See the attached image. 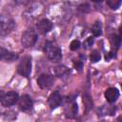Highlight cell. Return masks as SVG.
<instances>
[{
	"instance_id": "obj_11",
	"label": "cell",
	"mask_w": 122,
	"mask_h": 122,
	"mask_svg": "<svg viewBox=\"0 0 122 122\" xmlns=\"http://www.w3.org/2000/svg\"><path fill=\"white\" fill-rule=\"evenodd\" d=\"M51 29H52V23L49 19H46V18L45 19H42L37 24V30L42 34L48 33L49 31L51 30Z\"/></svg>"
},
{
	"instance_id": "obj_1",
	"label": "cell",
	"mask_w": 122,
	"mask_h": 122,
	"mask_svg": "<svg viewBox=\"0 0 122 122\" xmlns=\"http://www.w3.org/2000/svg\"><path fill=\"white\" fill-rule=\"evenodd\" d=\"M44 51L47 54V57L51 61V62H59L62 58V51L61 49L53 42L48 41L45 44L44 47Z\"/></svg>"
},
{
	"instance_id": "obj_12",
	"label": "cell",
	"mask_w": 122,
	"mask_h": 122,
	"mask_svg": "<svg viewBox=\"0 0 122 122\" xmlns=\"http://www.w3.org/2000/svg\"><path fill=\"white\" fill-rule=\"evenodd\" d=\"M119 97V91L116 88H109L105 92V98L109 103H113Z\"/></svg>"
},
{
	"instance_id": "obj_7",
	"label": "cell",
	"mask_w": 122,
	"mask_h": 122,
	"mask_svg": "<svg viewBox=\"0 0 122 122\" xmlns=\"http://www.w3.org/2000/svg\"><path fill=\"white\" fill-rule=\"evenodd\" d=\"M77 112H78L77 104L73 100H67L66 105H65L66 116L69 117V118H73L77 114Z\"/></svg>"
},
{
	"instance_id": "obj_16",
	"label": "cell",
	"mask_w": 122,
	"mask_h": 122,
	"mask_svg": "<svg viewBox=\"0 0 122 122\" xmlns=\"http://www.w3.org/2000/svg\"><path fill=\"white\" fill-rule=\"evenodd\" d=\"M113 109L111 107H106V106H102L100 108V110H98V113H100V115H106V114H110L112 115L113 113Z\"/></svg>"
},
{
	"instance_id": "obj_5",
	"label": "cell",
	"mask_w": 122,
	"mask_h": 122,
	"mask_svg": "<svg viewBox=\"0 0 122 122\" xmlns=\"http://www.w3.org/2000/svg\"><path fill=\"white\" fill-rule=\"evenodd\" d=\"M0 100H1V105L3 107H10L18 102L19 96H18L17 92L11 91V92H9L6 93H2Z\"/></svg>"
},
{
	"instance_id": "obj_19",
	"label": "cell",
	"mask_w": 122,
	"mask_h": 122,
	"mask_svg": "<svg viewBox=\"0 0 122 122\" xmlns=\"http://www.w3.org/2000/svg\"><path fill=\"white\" fill-rule=\"evenodd\" d=\"M80 48V41L79 40H72L71 42V44H70V49L71 50V51H76V50H78Z\"/></svg>"
},
{
	"instance_id": "obj_14",
	"label": "cell",
	"mask_w": 122,
	"mask_h": 122,
	"mask_svg": "<svg viewBox=\"0 0 122 122\" xmlns=\"http://www.w3.org/2000/svg\"><path fill=\"white\" fill-rule=\"evenodd\" d=\"M92 32L93 36H99L102 33V23L101 21H95V23L92 27Z\"/></svg>"
},
{
	"instance_id": "obj_3",
	"label": "cell",
	"mask_w": 122,
	"mask_h": 122,
	"mask_svg": "<svg viewBox=\"0 0 122 122\" xmlns=\"http://www.w3.org/2000/svg\"><path fill=\"white\" fill-rule=\"evenodd\" d=\"M15 27V22L12 18H10L8 15H2L1 16V23H0V30L1 35L4 36L8 33H10Z\"/></svg>"
},
{
	"instance_id": "obj_23",
	"label": "cell",
	"mask_w": 122,
	"mask_h": 122,
	"mask_svg": "<svg viewBox=\"0 0 122 122\" xmlns=\"http://www.w3.org/2000/svg\"><path fill=\"white\" fill-rule=\"evenodd\" d=\"M119 37H120V39L122 40V26L119 28Z\"/></svg>"
},
{
	"instance_id": "obj_22",
	"label": "cell",
	"mask_w": 122,
	"mask_h": 122,
	"mask_svg": "<svg viewBox=\"0 0 122 122\" xmlns=\"http://www.w3.org/2000/svg\"><path fill=\"white\" fill-rule=\"evenodd\" d=\"M73 66H74V68H76L78 71H81V69H82V67H83V63H82V61H74L73 62Z\"/></svg>"
},
{
	"instance_id": "obj_10",
	"label": "cell",
	"mask_w": 122,
	"mask_h": 122,
	"mask_svg": "<svg viewBox=\"0 0 122 122\" xmlns=\"http://www.w3.org/2000/svg\"><path fill=\"white\" fill-rule=\"evenodd\" d=\"M0 56H1V60L4 61V62H13L18 57L16 52L10 51H8V50H6L4 48H1Z\"/></svg>"
},
{
	"instance_id": "obj_6",
	"label": "cell",
	"mask_w": 122,
	"mask_h": 122,
	"mask_svg": "<svg viewBox=\"0 0 122 122\" xmlns=\"http://www.w3.org/2000/svg\"><path fill=\"white\" fill-rule=\"evenodd\" d=\"M32 105H33L32 100L28 94L22 95L18 100V107L23 112H28V111L31 110Z\"/></svg>"
},
{
	"instance_id": "obj_2",
	"label": "cell",
	"mask_w": 122,
	"mask_h": 122,
	"mask_svg": "<svg viewBox=\"0 0 122 122\" xmlns=\"http://www.w3.org/2000/svg\"><path fill=\"white\" fill-rule=\"evenodd\" d=\"M17 71L24 77H29L31 71V57L29 55L24 56L17 66Z\"/></svg>"
},
{
	"instance_id": "obj_24",
	"label": "cell",
	"mask_w": 122,
	"mask_h": 122,
	"mask_svg": "<svg viewBox=\"0 0 122 122\" xmlns=\"http://www.w3.org/2000/svg\"><path fill=\"white\" fill-rule=\"evenodd\" d=\"M92 2H95V3H100V2H102L103 0H92Z\"/></svg>"
},
{
	"instance_id": "obj_8",
	"label": "cell",
	"mask_w": 122,
	"mask_h": 122,
	"mask_svg": "<svg viewBox=\"0 0 122 122\" xmlns=\"http://www.w3.org/2000/svg\"><path fill=\"white\" fill-rule=\"evenodd\" d=\"M53 83V77L51 74H41L38 78H37V84L38 86L45 90V89H49Z\"/></svg>"
},
{
	"instance_id": "obj_21",
	"label": "cell",
	"mask_w": 122,
	"mask_h": 122,
	"mask_svg": "<svg viewBox=\"0 0 122 122\" xmlns=\"http://www.w3.org/2000/svg\"><path fill=\"white\" fill-rule=\"evenodd\" d=\"M83 102L85 103L87 109H88V108H92V101H91V99H90V97H89L88 95H85V96L83 97Z\"/></svg>"
},
{
	"instance_id": "obj_4",
	"label": "cell",
	"mask_w": 122,
	"mask_h": 122,
	"mask_svg": "<svg viewBox=\"0 0 122 122\" xmlns=\"http://www.w3.org/2000/svg\"><path fill=\"white\" fill-rule=\"evenodd\" d=\"M37 40V34L36 32L30 29V30H27L23 34H22V37H21V44L24 48H30V47H32L35 42Z\"/></svg>"
},
{
	"instance_id": "obj_13",
	"label": "cell",
	"mask_w": 122,
	"mask_h": 122,
	"mask_svg": "<svg viewBox=\"0 0 122 122\" xmlns=\"http://www.w3.org/2000/svg\"><path fill=\"white\" fill-rule=\"evenodd\" d=\"M68 71H69L68 68H67L66 66H64V65L56 66V67H54L53 70H52L53 74L56 75V76H59V77H62V76L66 75V74L68 73Z\"/></svg>"
},
{
	"instance_id": "obj_20",
	"label": "cell",
	"mask_w": 122,
	"mask_h": 122,
	"mask_svg": "<svg viewBox=\"0 0 122 122\" xmlns=\"http://www.w3.org/2000/svg\"><path fill=\"white\" fill-rule=\"evenodd\" d=\"M92 44H93V37H88V38L84 41L83 46H84L85 49H89Z\"/></svg>"
},
{
	"instance_id": "obj_18",
	"label": "cell",
	"mask_w": 122,
	"mask_h": 122,
	"mask_svg": "<svg viewBox=\"0 0 122 122\" xmlns=\"http://www.w3.org/2000/svg\"><path fill=\"white\" fill-rule=\"evenodd\" d=\"M90 58H91V61H92V63H96V62H98V61L100 60L101 55H100V53H99L97 51H92V53H91Z\"/></svg>"
},
{
	"instance_id": "obj_9",
	"label": "cell",
	"mask_w": 122,
	"mask_h": 122,
	"mask_svg": "<svg viewBox=\"0 0 122 122\" xmlns=\"http://www.w3.org/2000/svg\"><path fill=\"white\" fill-rule=\"evenodd\" d=\"M61 102H62V97H61V95H60V93H59L58 91L53 92L49 96L48 103H49V105H50V107H51V110H53V109L59 107L60 104H61Z\"/></svg>"
},
{
	"instance_id": "obj_17",
	"label": "cell",
	"mask_w": 122,
	"mask_h": 122,
	"mask_svg": "<svg viewBox=\"0 0 122 122\" xmlns=\"http://www.w3.org/2000/svg\"><path fill=\"white\" fill-rule=\"evenodd\" d=\"M121 1L122 0H107V4L112 10H117L121 5Z\"/></svg>"
},
{
	"instance_id": "obj_15",
	"label": "cell",
	"mask_w": 122,
	"mask_h": 122,
	"mask_svg": "<svg viewBox=\"0 0 122 122\" xmlns=\"http://www.w3.org/2000/svg\"><path fill=\"white\" fill-rule=\"evenodd\" d=\"M110 41H111V45H112V49L117 50V49L119 48L121 39H120V37H118L116 34H112V35L111 36V38H110Z\"/></svg>"
}]
</instances>
